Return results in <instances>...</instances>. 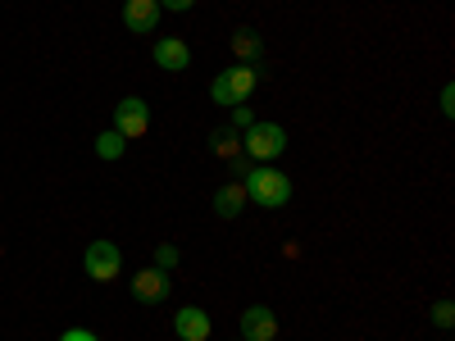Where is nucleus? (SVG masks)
Instances as JSON below:
<instances>
[{
  "instance_id": "obj_1",
  "label": "nucleus",
  "mask_w": 455,
  "mask_h": 341,
  "mask_svg": "<svg viewBox=\"0 0 455 341\" xmlns=\"http://www.w3.org/2000/svg\"><path fill=\"white\" fill-rule=\"evenodd\" d=\"M242 186H246L251 205H259V210H283L291 201V178L278 173L274 164H251L242 173Z\"/></svg>"
},
{
  "instance_id": "obj_2",
  "label": "nucleus",
  "mask_w": 455,
  "mask_h": 341,
  "mask_svg": "<svg viewBox=\"0 0 455 341\" xmlns=\"http://www.w3.org/2000/svg\"><path fill=\"white\" fill-rule=\"evenodd\" d=\"M259 87V68L255 64H233V68H223L219 78L210 83V100L223 105V109H233V105H251Z\"/></svg>"
},
{
  "instance_id": "obj_3",
  "label": "nucleus",
  "mask_w": 455,
  "mask_h": 341,
  "mask_svg": "<svg viewBox=\"0 0 455 341\" xmlns=\"http://www.w3.org/2000/svg\"><path fill=\"white\" fill-rule=\"evenodd\" d=\"M283 150H287L283 123H259V119H255V123L242 132V155H246L251 164H274Z\"/></svg>"
},
{
  "instance_id": "obj_4",
  "label": "nucleus",
  "mask_w": 455,
  "mask_h": 341,
  "mask_svg": "<svg viewBox=\"0 0 455 341\" xmlns=\"http://www.w3.org/2000/svg\"><path fill=\"white\" fill-rule=\"evenodd\" d=\"M83 274L92 282H114L124 274V250L114 246V242H92L87 255H83Z\"/></svg>"
},
{
  "instance_id": "obj_5",
  "label": "nucleus",
  "mask_w": 455,
  "mask_h": 341,
  "mask_svg": "<svg viewBox=\"0 0 455 341\" xmlns=\"http://www.w3.org/2000/svg\"><path fill=\"white\" fill-rule=\"evenodd\" d=\"M114 132H119L124 141H137L150 132V105L141 96H124L119 105H114Z\"/></svg>"
},
{
  "instance_id": "obj_6",
  "label": "nucleus",
  "mask_w": 455,
  "mask_h": 341,
  "mask_svg": "<svg viewBox=\"0 0 455 341\" xmlns=\"http://www.w3.org/2000/svg\"><path fill=\"white\" fill-rule=\"evenodd\" d=\"M128 287H132V300H141V305H160V300L169 296V274L150 264V269H137V278Z\"/></svg>"
},
{
  "instance_id": "obj_7",
  "label": "nucleus",
  "mask_w": 455,
  "mask_h": 341,
  "mask_svg": "<svg viewBox=\"0 0 455 341\" xmlns=\"http://www.w3.org/2000/svg\"><path fill=\"white\" fill-rule=\"evenodd\" d=\"M210 328H214V319L201 305H182L173 314V337L178 341H210Z\"/></svg>"
},
{
  "instance_id": "obj_8",
  "label": "nucleus",
  "mask_w": 455,
  "mask_h": 341,
  "mask_svg": "<svg viewBox=\"0 0 455 341\" xmlns=\"http://www.w3.org/2000/svg\"><path fill=\"white\" fill-rule=\"evenodd\" d=\"M274 337H278V314L269 305L242 310V341H274Z\"/></svg>"
},
{
  "instance_id": "obj_9",
  "label": "nucleus",
  "mask_w": 455,
  "mask_h": 341,
  "mask_svg": "<svg viewBox=\"0 0 455 341\" xmlns=\"http://www.w3.org/2000/svg\"><path fill=\"white\" fill-rule=\"evenodd\" d=\"M160 14L164 10L156 5V0H128V5H124V28L137 32V36H150L160 28Z\"/></svg>"
},
{
  "instance_id": "obj_10",
  "label": "nucleus",
  "mask_w": 455,
  "mask_h": 341,
  "mask_svg": "<svg viewBox=\"0 0 455 341\" xmlns=\"http://www.w3.org/2000/svg\"><path fill=\"white\" fill-rule=\"evenodd\" d=\"M150 55H156V64H160L164 73H182V68H192V46H187L182 36H160Z\"/></svg>"
},
{
  "instance_id": "obj_11",
  "label": "nucleus",
  "mask_w": 455,
  "mask_h": 341,
  "mask_svg": "<svg viewBox=\"0 0 455 341\" xmlns=\"http://www.w3.org/2000/svg\"><path fill=\"white\" fill-rule=\"evenodd\" d=\"M246 205H251V196H246L242 182H223L219 192H214V214H219V218H237Z\"/></svg>"
},
{
  "instance_id": "obj_12",
  "label": "nucleus",
  "mask_w": 455,
  "mask_h": 341,
  "mask_svg": "<svg viewBox=\"0 0 455 341\" xmlns=\"http://www.w3.org/2000/svg\"><path fill=\"white\" fill-rule=\"evenodd\" d=\"M210 155L223 160V164H233V160L242 155V132H233V128H214V132H210Z\"/></svg>"
},
{
  "instance_id": "obj_13",
  "label": "nucleus",
  "mask_w": 455,
  "mask_h": 341,
  "mask_svg": "<svg viewBox=\"0 0 455 341\" xmlns=\"http://www.w3.org/2000/svg\"><path fill=\"white\" fill-rule=\"evenodd\" d=\"M228 46H233L237 64H259V59H264V42H259V36H255L251 28H237V32H233V42H228Z\"/></svg>"
},
{
  "instance_id": "obj_14",
  "label": "nucleus",
  "mask_w": 455,
  "mask_h": 341,
  "mask_svg": "<svg viewBox=\"0 0 455 341\" xmlns=\"http://www.w3.org/2000/svg\"><path fill=\"white\" fill-rule=\"evenodd\" d=\"M92 150H96L100 160H124V150H128V141H124L119 132L109 128V132H100V137H96V146H92Z\"/></svg>"
},
{
  "instance_id": "obj_15",
  "label": "nucleus",
  "mask_w": 455,
  "mask_h": 341,
  "mask_svg": "<svg viewBox=\"0 0 455 341\" xmlns=\"http://www.w3.org/2000/svg\"><path fill=\"white\" fill-rule=\"evenodd\" d=\"M182 264V250L173 246V242H164V246H156V269H164V274H173Z\"/></svg>"
},
{
  "instance_id": "obj_16",
  "label": "nucleus",
  "mask_w": 455,
  "mask_h": 341,
  "mask_svg": "<svg viewBox=\"0 0 455 341\" xmlns=\"http://www.w3.org/2000/svg\"><path fill=\"white\" fill-rule=\"evenodd\" d=\"M433 323H437L442 332L455 323V305H451V300H437V305H433Z\"/></svg>"
},
{
  "instance_id": "obj_17",
  "label": "nucleus",
  "mask_w": 455,
  "mask_h": 341,
  "mask_svg": "<svg viewBox=\"0 0 455 341\" xmlns=\"http://www.w3.org/2000/svg\"><path fill=\"white\" fill-rule=\"evenodd\" d=\"M255 123V114H251V105H233V123H228V128H233V132H246Z\"/></svg>"
},
{
  "instance_id": "obj_18",
  "label": "nucleus",
  "mask_w": 455,
  "mask_h": 341,
  "mask_svg": "<svg viewBox=\"0 0 455 341\" xmlns=\"http://www.w3.org/2000/svg\"><path fill=\"white\" fill-rule=\"evenodd\" d=\"M156 5H160V10H169V14H187V10L196 5V0H156Z\"/></svg>"
},
{
  "instance_id": "obj_19",
  "label": "nucleus",
  "mask_w": 455,
  "mask_h": 341,
  "mask_svg": "<svg viewBox=\"0 0 455 341\" xmlns=\"http://www.w3.org/2000/svg\"><path fill=\"white\" fill-rule=\"evenodd\" d=\"M60 341H100V337H96V332H87V328H68Z\"/></svg>"
},
{
  "instance_id": "obj_20",
  "label": "nucleus",
  "mask_w": 455,
  "mask_h": 341,
  "mask_svg": "<svg viewBox=\"0 0 455 341\" xmlns=\"http://www.w3.org/2000/svg\"><path fill=\"white\" fill-rule=\"evenodd\" d=\"M442 114H455V87H442Z\"/></svg>"
},
{
  "instance_id": "obj_21",
  "label": "nucleus",
  "mask_w": 455,
  "mask_h": 341,
  "mask_svg": "<svg viewBox=\"0 0 455 341\" xmlns=\"http://www.w3.org/2000/svg\"><path fill=\"white\" fill-rule=\"evenodd\" d=\"M233 341H242V337H233Z\"/></svg>"
},
{
  "instance_id": "obj_22",
  "label": "nucleus",
  "mask_w": 455,
  "mask_h": 341,
  "mask_svg": "<svg viewBox=\"0 0 455 341\" xmlns=\"http://www.w3.org/2000/svg\"><path fill=\"white\" fill-rule=\"evenodd\" d=\"M274 341H278V337H274Z\"/></svg>"
}]
</instances>
